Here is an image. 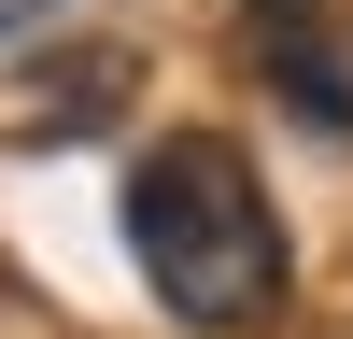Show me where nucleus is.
<instances>
[{
  "mask_svg": "<svg viewBox=\"0 0 353 339\" xmlns=\"http://www.w3.org/2000/svg\"><path fill=\"white\" fill-rule=\"evenodd\" d=\"M269 85L311 113V127H353V85L325 71V43H311V28H283V14H269Z\"/></svg>",
  "mask_w": 353,
  "mask_h": 339,
  "instance_id": "2",
  "label": "nucleus"
},
{
  "mask_svg": "<svg viewBox=\"0 0 353 339\" xmlns=\"http://www.w3.org/2000/svg\"><path fill=\"white\" fill-rule=\"evenodd\" d=\"M128 254H141V282H156V311L198 325V339L269 325V297H283V212H269V184H254V156L212 141V127L156 141V156L128 170Z\"/></svg>",
  "mask_w": 353,
  "mask_h": 339,
  "instance_id": "1",
  "label": "nucleus"
},
{
  "mask_svg": "<svg viewBox=\"0 0 353 339\" xmlns=\"http://www.w3.org/2000/svg\"><path fill=\"white\" fill-rule=\"evenodd\" d=\"M43 14H57V0H0V43H14V28H43Z\"/></svg>",
  "mask_w": 353,
  "mask_h": 339,
  "instance_id": "3",
  "label": "nucleus"
}]
</instances>
